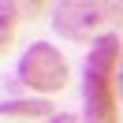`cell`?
<instances>
[{
    "instance_id": "cell-1",
    "label": "cell",
    "mask_w": 123,
    "mask_h": 123,
    "mask_svg": "<svg viewBox=\"0 0 123 123\" xmlns=\"http://www.w3.org/2000/svg\"><path fill=\"white\" fill-rule=\"evenodd\" d=\"M119 60V37L105 34L93 41V52L86 56V116L90 119H116V97H112V67Z\"/></svg>"
},
{
    "instance_id": "cell-2",
    "label": "cell",
    "mask_w": 123,
    "mask_h": 123,
    "mask_svg": "<svg viewBox=\"0 0 123 123\" xmlns=\"http://www.w3.org/2000/svg\"><path fill=\"white\" fill-rule=\"evenodd\" d=\"M105 23H123V0H60L52 26L71 41L90 37Z\"/></svg>"
},
{
    "instance_id": "cell-3",
    "label": "cell",
    "mask_w": 123,
    "mask_h": 123,
    "mask_svg": "<svg viewBox=\"0 0 123 123\" xmlns=\"http://www.w3.org/2000/svg\"><path fill=\"white\" fill-rule=\"evenodd\" d=\"M19 78H23V86H30V90H63V82H67V63H63V56L56 52L49 41H37V45H30L23 52V60H19Z\"/></svg>"
},
{
    "instance_id": "cell-4",
    "label": "cell",
    "mask_w": 123,
    "mask_h": 123,
    "mask_svg": "<svg viewBox=\"0 0 123 123\" xmlns=\"http://www.w3.org/2000/svg\"><path fill=\"white\" fill-rule=\"evenodd\" d=\"M52 105L49 101H4L0 105V119H52Z\"/></svg>"
},
{
    "instance_id": "cell-5",
    "label": "cell",
    "mask_w": 123,
    "mask_h": 123,
    "mask_svg": "<svg viewBox=\"0 0 123 123\" xmlns=\"http://www.w3.org/2000/svg\"><path fill=\"white\" fill-rule=\"evenodd\" d=\"M15 26H19V8L11 4V0H0V52L11 45Z\"/></svg>"
},
{
    "instance_id": "cell-6",
    "label": "cell",
    "mask_w": 123,
    "mask_h": 123,
    "mask_svg": "<svg viewBox=\"0 0 123 123\" xmlns=\"http://www.w3.org/2000/svg\"><path fill=\"white\" fill-rule=\"evenodd\" d=\"M26 4H30V8H34V11H37V8H41V0H26Z\"/></svg>"
},
{
    "instance_id": "cell-7",
    "label": "cell",
    "mask_w": 123,
    "mask_h": 123,
    "mask_svg": "<svg viewBox=\"0 0 123 123\" xmlns=\"http://www.w3.org/2000/svg\"><path fill=\"white\" fill-rule=\"evenodd\" d=\"M119 90H123V71H119Z\"/></svg>"
}]
</instances>
